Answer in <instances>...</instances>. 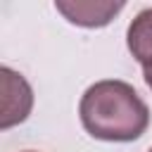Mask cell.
<instances>
[{
  "mask_svg": "<svg viewBox=\"0 0 152 152\" xmlns=\"http://www.w3.org/2000/svg\"><path fill=\"white\" fill-rule=\"evenodd\" d=\"M55 7H57V12H62L76 26L100 28V26H107L124 10V2H109V0H55Z\"/></svg>",
  "mask_w": 152,
  "mask_h": 152,
  "instance_id": "3957f363",
  "label": "cell"
},
{
  "mask_svg": "<svg viewBox=\"0 0 152 152\" xmlns=\"http://www.w3.org/2000/svg\"><path fill=\"white\" fill-rule=\"evenodd\" d=\"M28 152H31V150H28Z\"/></svg>",
  "mask_w": 152,
  "mask_h": 152,
  "instance_id": "8992f818",
  "label": "cell"
},
{
  "mask_svg": "<svg viewBox=\"0 0 152 152\" xmlns=\"http://www.w3.org/2000/svg\"><path fill=\"white\" fill-rule=\"evenodd\" d=\"M78 114L83 128L107 142L138 140L150 126V109L142 97L131 83L116 78L93 83L78 102Z\"/></svg>",
  "mask_w": 152,
  "mask_h": 152,
  "instance_id": "6da1fadb",
  "label": "cell"
},
{
  "mask_svg": "<svg viewBox=\"0 0 152 152\" xmlns=\"http://www.w3.org/2000/svg\"><path fill=\"white\" fill-rule=\"evenodd\" d=\"M0 83H2V109H0V128L7 131L14 124L26 121L33 107V93L26 78L10 66L0 69Z\"/></svg>",
  "mask_w": 152,
  "mask_h": 152,
  "instance_id": "7a4b0ae2",
  "label": "cell"
},
{
  "mask_svg": "<svg viewBox=\"0 0 152 152\" xmlns=\"http://www.w3.org/2000/svg\"><path fill=\"white\" fill-rule=\"evenodd\" d=\"M126 43L142 71H152V7L135 14V19L128 26Z\"/></svg>",
  "mask_w": 152,
  "mask_h": 152,
  "instance_id": "277c9868",
  "label": "cell"
},
{
  "mask_svg": "<svg viewBox=\"0 0 152 152\" xmlns=\"http://www.w3.org/2000/svg\"><path fill=\"white\" fill-rule=\"evenodd\" d=\"M147 152H152V147H150V150H147Z\"/></svg>",
  "mask_w": 152,
  "mask_h": 152,
  "instance_id": "5b68a950",
  "label": "cell"
}]
</instances>
